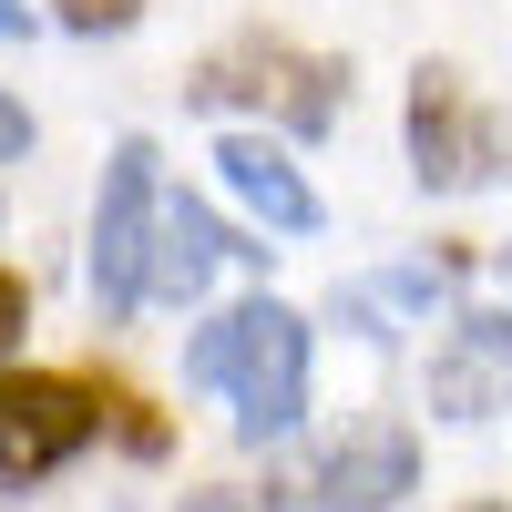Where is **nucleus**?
Returning a JSON list of instances; mask_svg holds the SVG:
<instances>
[{"mask_svg":"<svg viewBox=\"0 0 512 512\" xmlns=\"http://www.w3.org/2000/svg\"><path fill=\"white\" fill-rule=\"evenodd\" d=\"M502 277H512V246H502Z\"/></svg>","mask_w":512,"mask_h":512,"instance_id":"nucleus-14","label":"nucleus"},{"mask_svg":"<svg viewBox=\"0 0 512 512\" xmlns=\"http://www.w3.org/2000/svg\"><path fill=\"white\" fill-rule=\"evenodd\" d=\"M154 216H164V195H154V144L123 134L113 164H103V216H93V297H103V318H123V308L144 297Z\"/></svg>","mask_w":512,"mask_h":512,"instance_id":"nucleus-4","label":"nucleus"},{"mask_svg":"<svg viewBox=\"0 0 512 512\" xmlns=\"http://www.w3.org/2000/svg\"><path fill=\"white\" fill-rule=\"evenodd\" d=\"M410 154H420V185L461 195L482 175H512V123L461 93V72L420 62V82H410Z\"/></svg>","mask_w":512,"mask_h":512,"instance_id":"nucleus-2","label":"nucleus"},{"mask_svg":"<svg viewBox=\"0 0 512 512\" xmlns=\"http://www.w3.org/2000/svg\"><path fill=\"white\" fill-rule=\"evenodd\" d=\"M482 512H502V502H482Z\"/></svg>","mask_w":512,"mask_h":512,"instance_id":"nucleus-15","label":"nucleus"},{"mask_svg":"<svg viewBox=\"0 0 512 512\" xmlns=\"http://www.w3.org/2000/svg\"><path fill=\"white\" fill-rule=\"evenodd\" d=\"M134 11H144V0H62V21H72V31H123Z\"/></svg>","mask_w":512,"mask_h":512,"instance_id":"nucleus-10","label":"nucleus"},{"mask_svg":"<svg viewBox=\"0 0 512 512\" xmlns=\"http://www.w3.org/2000/svg\"><path fill=\"white\" fill-rule=\"evenodd\" d=\"M21 308H31V297H21V277L0 267V349H11V338H21Z\"/></svg>","mask_w":512,"mask_h":512,"instance_id":"nucleus-12","label":"nucleus"},{"mask_svg":"<svg viewBox=\"0 0 512 512\" xmlns=\"http://www.w3.org/2000/svg\"><path fill=\"white\" fill-rule=\"evenodd\" d=\"M502 390H512V318H461V338H451L441 369H431V400L451 420H482Z\"/></svg>","mask_w":512,"mask_h":512,"instance_id":"nucleus-7","label":"nucleus"},{"mask_svg":"<svg viewBox=\"0 0 512 512\" xmlns=\"http://www.w3.org/2000/svg\"><path fill=\"white\" fill-rule=\"evenodd\" d=\"M185 379L236 400L246 441H277V431H297V410H308V328H297V308H277V297H246V308L195 328Z\"/></svg>","mask_w":512,"mask_h":512,"instance_id":"nucleus-1","label":"nucleus"},{"mask_svg":"<svg viewBox=\"0 0 512 512\" xmlns=\"http://www.w3.org/2000/svg\"><path fill=\"white\" fill-rule=\"evenodd\" d=\"M226 256H267V246H236L205 205H164L154 216V267H144V287H164V297H195L205 277L226 267Z\"/></svg>","mask_w":512,"mask_h":512,"instance_id":"nucleus-8","label":"nucleus"},{"mask_svg":"<svg viewBox=\"0 0 512 512\" xmlns=\"http://www.w3.org/2000/svg\"><path fill=\"white\" fill-rule=\"evenodd\" d=\"M103 410H113L103 390H82V379H52V369L0 379V482H41V472H62L72 451H93Z\"/></svg>","mask_w":512,"mask_h":512,"instance_id":"nucleus-3","label":"nucleus"},{"mask_svg":"<svg viewBox=\"0 0 512 512\" xmlns=\"http://www.w3.org/2000/svg\"><path fill=\"white\" fill-rule=\"evenodd\" d=\"M216 164H226V185H236V195H246L256 216L277 226V236H308V226H318V195L297 185V164H287L277 144H256V134H236V144H226Z\"/></svg>","mask_w":512,"mask_h":512,"instance_id":"nucleus-9","label":"nucleus"},{"mask_svg":"<svg viewBox=\"0 0 512 512\" xmlns=\"http://www.w3.org/2000/svg\"><path fill=\"white\" fill-rule=\"evenodd\" d=\"M338 62H308V52H287V41H236V52H216L195 72V103H277L297 134H328V113H338Z\"/></svg>","mask_w":512,"mask_h":512,"instance_id":"nucleus-5","label":"nucleus"},{"mask_svg":"<svg viewBox=\"0 0 512 512\" xmlns=\"http://www.w3.org/2000/svg\"><path fill=\"white\" fill-rule=\"evenodd\" d=\"M21 154H31V113L0 93V164H21Z\"/></svg>","mask_w":512,"mask_h":512,"instance_id":"nucleus-11","label":"nucleus"},{"mask_svg":"<svg viewBox=\"0 0 512 512\" xmlns=\"http://www.w3.org/2000/svg\"><path fill=\"white\" fill-rule=\"evenodd\" d=\"M410 472H420V451L400 431H369L349 451H328L308 482H287V512H390L410 492Z\"/></svg>","mask_w":512,"mask_h":512,"instance_id":"nucleus-6","label":"nucleus"},{"mask_svg":"<svg viewBox=\"0 0 512 512\" xmlns=\"http://www.w3.org/2000/svg\"><path fill=\"white\" fill-rule=\"evenodd\" d=\"M0 31H31V0H0Z\"/></svg>","mask_w":512,"mask_h":512,"instance_id":"nucleus-13","label":"nucleus"}]
</instances>
